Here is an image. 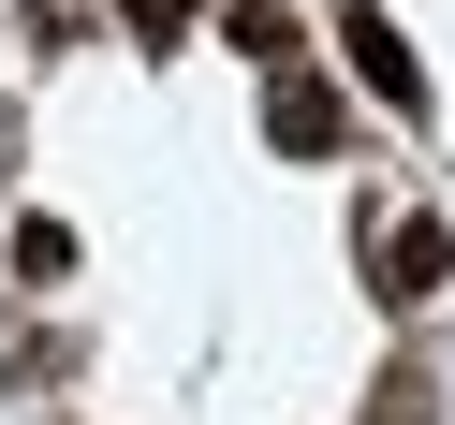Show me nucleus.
I'll list each match as a JSON object with an SVG mask.
<instances>
[{"label":"nucleus","instance_id":"obj_1","mask_svg":"<svg viewBox=\"0 0 455 425\" xmlns=\"http://www.w3.org/2000/svg\"><path fill=\"white\" fill-rule=\"evenodd\" d=\"M367 264H382V308H441L455 294V235H441V220H382Z\"/></svg>","mask_w":455,"mask_h":425},{"label":"nucleus","instance_id":"obj_2","mask_svg":"<svg viewBox=\"0 0 455 425\" xmlns=\"http://www.w3.org/2000/svg\"><path fill=\"white\" fill-rule=\"evenodd\" d=\"M265 132H279L294 161H323V147H338V89H323L308 59H294V74H265Z\"/></svg>","mask_w":455,"mask_h":425},{"label":"nucleus","instance_id":"obj_3","mask_svg":"<svg viewBox=\"0 0 455 425\" xmlns=\"http://www.w3.org/2000/svg\"><path fill=\"white\" fill-rule=\"evenodd\" d=\"M338 44H353V74H367V89L396 103V118H426V74H411V44H396L382 15H353V30H338Z\"/></svg>","mask_w":455,"mask_h":425},{"label":"nucleus","instance_id":"obj_4","mask_svg":"<svg viewBox=\"0 0 455 425\" xmlns=\"http://www.w3.org/2000/svg\"><path fill=\"white\" fill-rule=\"evenodd\" d=\"M235 44H250V59H265V74H294V59H308V44H294V15H279V0H235Z\"/></svg>","mask_w":455,"mask_h":425},{"label":"nucleus","instance_id":"obj_5","mask_svg":"<svg viewBox=\"0 0 455 425\" xmlns=\"http://www.w3.org/2000/svg\"><path fill=\"white\" fill-rule=\"evenodd\" d=\"M118 30H132V44H177V30H191V0H118Z\"/></svg>","mask_w":455,"mask_h":425}]
</instances>
